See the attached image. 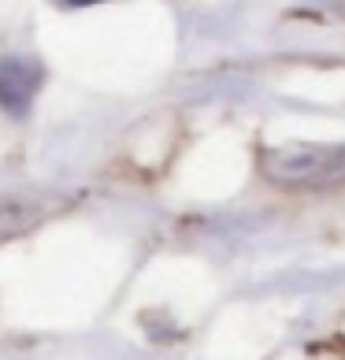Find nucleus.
Wrapping results in <instances>:
<instances>
[{
    "label": "nucleus",
    "mask_w": 345,
    "mask_h": 360,
    "mask_svg": "<svg viewBox=\"0 0 345 360\" xmlns=\"http://www.w3.org/2000/svg\"><path fill=\"white\" fill-rule=\"evenodd\" d=\"M41 212L37 208H30V205H19V201H4L0 205V242L4 238H11V234H19V231H26Z\"/></svg>",
    "instance_id": "obj_3"
},
{
    "label": "nucleus",
    "mask_w": 345,
    "mask_h": 360,
    "mask_svg": "<svg viewBox=\"0 0 345 360\" xmlns=\"http://www.w3.org/2000/svg\"><path fill=\"white\" fill-rule=\"evenodd\" d=\"M263 175L289 190H327L345 182V145H289L260 156Z\"/></svg>",
    "instance_id": "obj_1"
},
{
    "label": "nucleus",
    "mask_w": 345,
    "mask_h": 360,
    "mask_svg": "<svg viewBox=\"0 0 345 360\" xmlns=\"http://www.w3.org/2000/svg\"><path fill=\"white\" fill-rule=\"evenodd\" d=\"M37 82H41V71L34 63H22V60H4L0 63V104L11 112H22L30 104Z\"/></svg>",
    "instance_id": "obj_2"
},
{
    "label": "nucleus",
    "mask_w": 345,
    "mask_h": 360,
    "mask_svg": "<svg viewBox=\"0 0 345 360\" xmlns=\"http://www.w3.org/2000/svg\"><path fill=\"white\" fill-rule=\"evenodd\" d=\"M67 4H93V0H67Z\"/></svg>",
    "instance_id": "obj_4"
}]
</instances>
